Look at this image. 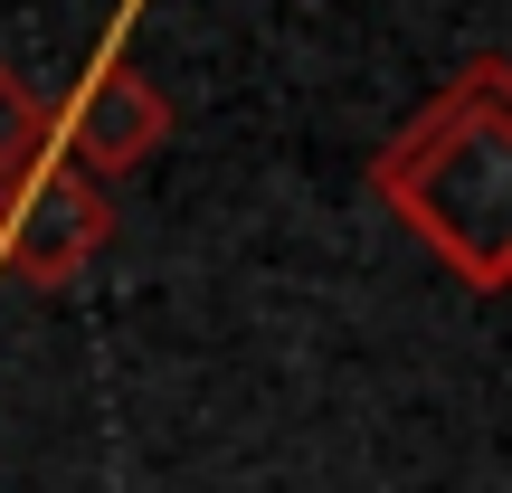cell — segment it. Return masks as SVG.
I'll use <instances>...</instances> for the list:
<instances>
[{
  "instance_id": "1",
  "label": "cell",
  "mask_w": 512,
  "mask_h": 493,
  "mask_svg": "<svg viewBox=\"0 0 512 493\" xmlns=\"http://www.w3.org/2000/svg\"><path fill=\"white\" fill-rule=\"evenodd\" d=\"M380 209L437 256L456 285H512V67L475 57L437 105H418L370 152Z\"/></svg>"
},
{
  "instance_id": "2",
  "label": "cell",
  "mask_w": 512,
  "mask_h": 493,
  "mask_svg": "<svg viewBox=\"0 0 512 493\" xmlns=\"http://www.w3.org/2000/svg\"><path fill=\"white\" fill-rule=\"evenodd\" d=\"M105 238H114V200L67 152H57V162L38 152V162L0 190V266H10L19 285H48V294L76 285V275L105 256Z\"/></svg>"
},
{
  "instance_id": "3",
  "label": "cell",
  "mask_w": 512,
  "mask_h": 493,
  "mask_svg": "<svg viewBox=\"0 0 512 493\" xmlns=\"http://www.w3.org/2000/svg\"><path fill=\"white\" fill-rule=\"evenodd\" d=\"M171 133V105L162 86H152L143 67H95L86 86H76V105L57 114V143H67L76 171H95V181H124V171H143L152 152H162Z\"/></svg>"
},
{
  "instance_id": "4",
  "label": "cell",
  "mask_w": 512,
  "mask_h": 493,
  "mask_svg": "<svg viewBox=\"0 0 512 493\" xmlns=\"http://www.w3.org/2000/svg\"><path fill=\"white\" fill-rule=\"evenodd\" d=\"M48 143H57V105H48V95H38L29 76L10 67V57H0V190H10V181H19V171H29Z\"/></svg>"
}]
</instances>
